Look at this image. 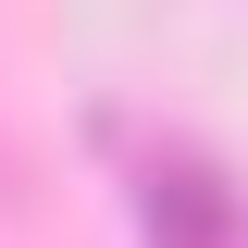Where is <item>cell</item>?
I'll return each mask as SVG.
<instances>
[{"instance_id":"obj_1","label":"cell","mask_w":248,"mask_h":248,"mask_svg":"<svg viewBox=\"0 0 248 248\" xmlns=\"http://www.w3.org/2000/svg\"><path fill=\"white\" fill-rule=\"evenodd\" d=\"M137 223H149V248H236L248 236L236 186L199 149H137Z\"/></svg>"}]
</instances>
